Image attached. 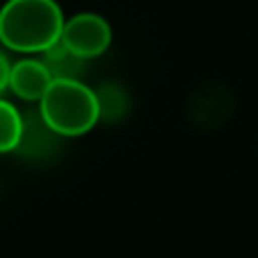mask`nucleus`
Listing matches in <instances>:
<instances>
[{
	"instance_id": "f257e3e1",
	"label": "nucleus",
	"mask_w": 258,
	"mask_h": 258,
	"mask_svg": "<svg viewBox=\"0 0 258 258\" xmlns=\"http://www.w3.org/2000/svg\"><path fill=\"white\" fill-rule=\"evenodd\" d=\"M63 23L54 0H7L0 9V43L14 52L43 54L61 41Z\"/></svg>"
},
{
	"instance_id": "7ed1b4c3",
	"label": "nucleus",
	"mask_w": 258,
	"mask_h": 258,
	"mask_svg": "<svg viewBox=\"0 0 258 258\" xmlns=\"http://www.w3.org/2000/svg\"><path fill=\"white\" fill-rule=\"evenodd\" d=\"M111 39H113L111 25L100 14L84 12V14H77V16L68 18L63 23L61 43L75 57L84 59V61L107 52L109 45H111Z\"/></svg>"
},
{
	"instance_id": "39448f33",
	"label": "nucleus",
	"mask_w": 258,
	"mask_h": 258,
	"mask_svg": "<svg viewBox=\"0 0 258 258\" xmlns=\"http://www.w3.org/2000/svg\"><path fill=\"white\" fill-rule=\"evenodd\" d=\"M25 125H23V116L12 102L0 100V154L14 152L23 141Z\"/></svg>"
},
{
	"instance_id": "423d86ee",
	"label": "nucleus",
	"mask_w": 258,
	"mask_h": 258,
	"mask_svg": "<svg viewBox=\"0 0 258 258\" xmlns=\"http://www.w3.org/2000/svg\"><path fill=\"white\" fill-rule=\"evenodd\" d=\"M43 57L45 66L54 80H77V73L82 71V61H84V59L75 57L61 41L54 43L50 50H45Z\"/></svg>"
},
{
	"instance_id": "20e7f679",
	"label": "nucleus",
	"mask_w": 258,
	"mask_h": 258,
	"mask_svg": "<svg viewBox=\"0 0 258 258\" xmlns=\"http://www.w3.org/2000/svg\"><path fill=\"white\" fill-rule=\"evenodd\" d=\"M52 80L54 77L50 75L43 59H21V61H16L12 66L9 89L21 100L34 102V100L43 98V93L52 84Z\"/></svg>"
},
{
	"instance_id": "f03ea898",
	"label": "nucleus",
	"mask_w": 258,
	"mask_h": 258,
	"mask_svg": "<svg viewBox=\"0 0 258 258\" xmlns=\"http://www.w3.org/2000/svg\"><path fill=\"white\" fill-rule=\"evenodd\" d=\"M41 120L59 136H82L98 125L100 98L82 80H52L39 100Z\"/></svg>"
},
{
	"instance_id": "0eeeda50",
	"label": "nucleus",
	"mask_w": 258,
	"mask_h": 258,
	"mask_svg": "<svg viewBox=\"0 0 258 258\" xmlns=\"http://www.w3.org/2000/svg\"><path fill=\"white\" fill-rule=\"evenodd\" d=\"M9 75H12V63L0 52V93H3L5 89H9Z\"/></svg>"
}]
</instances>
